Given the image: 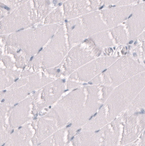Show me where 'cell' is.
<instances>
[{
	"label": "cell",
	"mask_w": 145,
	"mask_h": 146,
	"mask_svg": "<svg viewBox=\"0 0 145 146\" xmlns=\"http://www.w3.org/2000/svg\"><path fill=\"white\" fill-rule=\"evenodd\" d=\"M145 86V71L114 87L105 103L98 112L107 123L125 111Z\"/></svg>",
	"instance_id": "1"
},
{
	"label": "cell",
	"mask_w": 145,
	"mask_h": 146,
	"mask_svg": "<svg viewBox=\"0 0 145 146\" xmlns=\"http://www.w3.org/2000/svg\"><path fill=\"white\" fill-rule=\"evenodd\" d=\"M59 27L58 24L46 25L11 33L5 40L6 45L19 48L32 56L39 52Z\"/></svg>",
	"instance_id": "2"
},
{
	"label": "cell",
	"mask_w": 145,
	"mask_h": 146,
	"mask_svg": "<svg viewBox=\"0 0 145 146\" xmlns=\"http://www.w3.org/2000/svg\"><path fill=\"white\" fill-rule=\"evenodd\" d=\"M145 71L141 62L129 55L119 58L100 74L89 82L88 84H102L115 87L127 80Z\"/></svg>",
	"instance_id": "3"
},
{
	"label": "cell",
	"mask_w": 145,
	"mask_h": 146,
	"mask_svg": "<svg viewBox=\"0 0 145 146\" xmlns=\"http://www.w3.org/2000/svg\"><path fill=\"white\" fill-rule=\"evenodd\" d=\"M87 100V87L77 89L62 98L46 116L55 119L58 128H61L82 111Z\"/></svg>",
	"instance_id": "4"
},
{
	"label": "cell",
	"mask_w": 145,
	"mask_h": 146,
	"mask_svg": "<svg viewBox=\"0 0 145 146\" xmlns=\"http://www.w3.org/2000/svg\"><path fill=\"white\" fill-rule=\"evenodd\" d=\"M67 51L64 28L61 26L47 47L35 55L27 65L33 68L55 67L62 61Z\"/></svg>",
	"instance_id": "5"
},
{
	"label": "cell",
	"mask_w": 145,
	"mask_h": 146,
	"mask_svg": "<svg viewBox=\"0 0 145 146\" xmlns=\"http://www.w3.org/2000/svg\"><path fill=\"white\" fill-rule=\"evenodd\" d=\"M36 12L30 1L20 5L1 20V35L23 31L38 23Z\"/></svg>",
	"instance_id": "6"
},
{
	"label": "cell",
	"mask_w": 145,
	"mask_h": 146,
	"mask_svg": "<svg viewBox=\"0 0 145 146\" xmlns=\"http://www.w3.org/2000/svg\"><path fill=\"white\" fill-rule=\"evenodd\" d=\"M102 50L98 47L90 38H86L73 48L66 57L63 67L64 75H69L74 71L95 59L102 53Z\"/></svg>",
	"instance_id": "7"
},
{
	"label": "cell",
	"mask_w": 145,
	"mask_h": 146,
	"mask_svg": "<svg viewBox=\"0 0 145 146\" xmlns=\"http://www.w3.org/2000/svg\"><path fill=\"white\" fill-rule=\"evenodd\" d=\"M118 56L97 58L72 73L69 80L84 84L91 81L113 64Z\"/></svg>",
	"instance_id": "8"
},
{
	"label": "cell",
	"mask_w": 145,
	"mask_h": 146,
	"mask_svg": "<svg viewBox=\"0 0 145 146\" xmlns=\"http://www.w3.org/2000/svg\"><path fill=\"white\" fill-rule=\"evenodd\" d=\"M125 116V125L120 144L128 145L135 141L145 131V111H137Z\"/></svg>",
	"instance_id": "9"
},
{
	"label": "cell",
	"mask_w": 145,
	"mask_h": 146,
	"mask_svg": "<svg viewBox=\"0 0 145 146\" xmlns=\"http://www.w3.org/2000/svg\"><path fill=\"white\" fill-rule=\"evenodd\" d=\"M65 90L63 80L57 79L46 85L42 90L40 98L34 99L33 113L36 114L42 108L53 104L62 96ZM35 95V94H34Z\"/></svg>",
	"instance_id": "10"
},
{
	"label": "cell",
	"mask_w": 145,
	"mask_h": 146,
	"mask_svg": "<svg viewBox=\"0 0 145 146\" xmlns=\"http://www.w3.org/2000/svg\"><path fill=\"white\" fill-rule=\"evenodd\" d=\"M126 26L129 42L137 40L145 30V1L132 6Z\"/></svg>",
	"instance_id": "11"
},
{
	"label": "cell",
	"mask_w": 145,
	"mask_h": 146,
	"mask_svg": "<svg viewBox=\"0 0 145 146\" xmlns=\"http://www.w3.org/2000/svg\"><path fill=\"white\" fill-rule=\"evenodd\" d=\"M132 9L131 5L114 6L100 11L102 17L109 29L119 26L130 16Z\"/></svg>",
	"instance_id": "12"
},
{
	"label": "cell",
	"mask_w": 145,
	"mask_h": 146,
	"mask_svg": "<svg viewBox=\"0 0 145 146\" xmlns=\"http://www.w3.org/2000/svg\"><path fill=\"white\" fill-rule=\"evenodd\" d=\"M34 98L35 95L34 94L20 102L16 107L11 108L9 112L8 122L10 130L19 127L30 119V106Z\"/></svg>",
	"instance_id": "13"
},
{
	"label": "cell",
	"mask_w": 145,
	"mask_h": 146,
	"mask_svg": "<svg viewBox=\"0 0 145 146\" xmlns=\"http://www.w3.org/2000/svg\"><path fill=\"white\" fill-rule=\"evenodd\" d=\"M106 132L103 126L97 130H82L72 139L74 145H106Z\"/></svg>",
	"instance_id": "14"
},
{
	"label": "cell",
	"mask_w": 145,
	"mask_h": 146,
	"mask_svg": "<svg viewBox=\"0 0 145 146\" xmlns=\"http://www.w3.org/2000/svg\"><path fill=\"white\" fill-rule=\"evenodd\" d=\"M82 25L89 37L97 33L109 29L103 21L100 12H90L80 17Z\"/></svg>",
	"instance_id": "15"
},
{
	"label": "cell",
	"mask_w": 145,
	"mask_h": 146,
	"mask_svg": "<svg viewBox=\"0 0 145 146\" xmlns=\"http://www.w3.org/2000/svg\"><path fill=\"white\" fill-rule=\"evenodd\" d=\"M58 128L55 119L48 117L46 115L40 118L37 122L36 133L32 139L33 144L35 145H40L44 140L49 137Z\"/></svg>",
	"instance_id": "16"
},
{
	"label": "cell",
	"mask_w": 145,
	"mask_h": 146,
	"mask_svg": "<svg viewBox=\"0 0 145 146\" xmlns=\"http://www.w3.org/2000/svg\"><path fill=\"white\" fill-rule=\"evenodd\" d=\"M64 16L67 20L77 18L92 12L87 0H67L63 3Z\"/></svg>",
	"instance_id": "17"
},
{
	"label": "cell",
	"mask_w": 145,
	"mask_h": 146,
	"mask_svg": "<svg viewBox=\"0 0 145 146\" xmlns=\"http://www.w3.org/2000/svg\"><path fill=\"white\" fill-rule=\"evenodd\" d=\"M66 27L68 41L70 46L81 43L89 37L82 25L80 18L68 20Z\"/></svg>",
	"instance_id": "18"
},
{
	"label": "cell",
	"mask_w": 145,
	"mask_h": 146,
	"mask_svg": "<svg viewBox=\"0 0 145 146\" xmlns=\"http://www.w3.org/2000/svg\"><path fill=\"white\" fill-rule=\"evenodd\" d=\"M32 90L27 84L16 89H9L6 92H2L1 95V103L9 106L15 104L28 95Z\"/></svg>",
	"instance_id": "19"
},
{
	"label": "cell",
	"mask_w": 145,
	"mask_h": 146,
	"mask_svg": "<svg viewBox=\"0 0 145 146\" xmlns=\"http://www.w3.org/2000/svg\"><path fill=\"white\" fill-rule=\"evenodd\" d=\"M32 132L28 125L23 126L10 135L6 145H29Z\"/></svg>",
	"instance_id": "20"
},
{
	"label": "cell",
	"mask_w": 145,
	"mask_h": 146,
	"mask_svg": "<svg viewBox=\"0 0 145 146\" xmlns=\"http://www.w3.org/2000/svg\"><path fill=\"white\" fill-rule=\"evenodd\" d=\"M109 33L110 32L108 29L97 33L88 38L94 42L98 47L102 50L103 48L110 47L114 46V40L110 37Z\"/></svg>",
	"instance_id": "21"
},
{
	"label": "cell",
	"mask_w": 145,
	"mask_h": 146,
	"mask_svg": "<svg viewBox=\"0 0 145 146\" xmlns=\"http://www.w3.org/2000/svg\"><path fill=\"white\" fill-rule=\"evenodd\" d=\"M51 0H33V8L40 22L46 18L52 8Z\"/></svg>",
	"instance_id": "22"
},
{
	"label": "cell",
	"mask_w": 145,
	"mask_h": 146,
	"mask_svg": "<svg viewBox=\"0 0 145 146\" xmlns=\"http://www.w3.org/2000/svg\"><path fill=\"white\" fill-rule=\"evenodd\" d=\"M20 74V72L11 70L10 68L1 69V90L12 85Z\"/></svg>",
	"instance_id": "23"
},
{
	"label": "cell",
	"mask_w": 145,
	"mask_h": 146,
	"mask_svg": "<svg viewBox=\"0 0 145 146\" xmlns=\"http://www.w3.org/2000/svg\"><path fill=\"white\" fill-rule=\"evenodd\" d=\"M109 31L111 33L114 41L119 45H125L129 42V39L127 30L121 25H119Z\"/></svg>",
	"instance_id": "24"
},
{
	"label": "cell",
	"mask_w": 145,
	"mask_h": 146,
	"mask_svg": "<svg viewBox=\"0 0 145 146\" xmlns=\"http://www.w3.org/2000/svg\"><path fill=\"white\" fill-rule=\"evenodd\" d=\"M141 111H145V86L125 110L124 113L127 115Z\"/></svg>",
	"instance_id": "25"
},
{
	"label": "cell",
	"mask_w": 145,
	"mask_h": 146,
	"mask_svg": "<svg viewBox=\"0 0 145 146\" xmlns=\"http://www.w3.org/2000/svg\"><path fill=\"white\" fill-rule=\"evenodd\" d=\"M28 82L27 85L30 87L33 91L41 89L44 86H45L52 81V79L48 78L44 75H41L40 74H34L29 76L28 78Z\"/></svg>",
	"instance_id": "26"
},
{
	"label": "cell",
	"mask_w": 145,
	"mask_h": 146,
	"mask_svg": "<svg viewBox=\"0 0 145 146\" xmlns=\"http://www.w3.org/2000/svg\"><path fill=\"white\" fill-rule=\"evenodd\" d=\"M7 51L14 56L16 60L15 65L20 68H23L25 66L31 57L22 50L10 46H7Z\"/></svg>",
	"instance_id": "27"
},
{
	"label": "cell",
	"mask_w": 145,
	"mask_h": 146,
	"mask_svg": "<svg viewBox=\"0 0 145 146\" xmlns=\"http://www.w3.org/2000/svg\"><path fill=\"white\" fill-rule=\"evenodd\" d=\"M66 128L64 127L57 131L52 136L48 137L40 144V145H65L64 141V135Z\"/></svg>",
	"instance_id": "28"
},
{
	"label": "cell",
	"mask_w": 145,
	"mask_h": 146,
	"mask_svg": "<svg viewBox=\"0 0 145 146\" xmlns=\"http://www.w3.org/2000/svg\"><path fill=\"white\" fill-rule=\"evenodd\" d=\"M63 21L64 17L63 16L61 8L59 7L48 15V16L45 18L44 23L45 25H53L62 22Z\"/></svg>",
	"instance_id": "29"
},
{
	"label": "cell",
	"mask_w": 145,
	"mask_h": 146,
	"mask_svg": "<svg viewBox=\"0 0 145 146\" xmlns=\"http://www.w3.org/2000/svg\"><path fill=\"white\" fill-rule=\"evenodd\" d=\"M119 0H89V5L91 11H95L102 8L116 5Z\"/></svg>",
	"instance_id": "30"
},
{
	"label": "cell",
	"mask_w": 145,
	"mask_h": 146,
	"mask_svg": "<svg viewBox=\"0 0 145 146\" xmlns=\"http://www.w3.org/2000/svg\"><path fill=\"white\" fill-rule=\"evenodd\" d=\"M142 42L136 48V55L140 59V62L145 64V40L140 41Z\"/></svg>",
	"instance_id": "31"
},
{
	"label": "cell",
	"mask_w": 145,
	"mask_h": 146,
	"mask_svg": "<svg viewBox=\"0 0 145 146\" xmlns=\"http://www.w3.org/2000/svg\"><path fill=\"white\" fill-rule=\"evenodd\" d=\"M2 61L4 63V64L8 68H12L14 65V63L12 61L11 58L8 56H4L2 58Z\"/></svg>",
	"instance_id": "32"
},
{
	"label": "cell",
	"mask_w": 145,
	"mask_h": 146,
	"mask_svg": "<svg viewBox=\"0 0 145 146\" xmlns=\"http://www.w3.org/2000/svg\"><path fill=\"white\" fill-rule=\"evenodd\" d=\"M139 145H145V131L144 132L142 137L141 138V141L139 143Z\"/></svg>",
	"instance_id": "33"
},
{
	"label": "cell",
	"mask_w": 145,
	"mask_h": 146,
	"mask_svg": "<svg viewBox=\"0 0 145 146\" xmlns=\"http://www.w3.org/2000/svg\"><path fill=\"white\" fill-rule=\"evenodd\" d=\"M137 40H139V41H143L144 40H145V30L143 31V32L138 37Z\"/></svg>",
	"instance_id": "34"
},
{
	"label": "cell",
	"mask_w": 145,
	"mask_h": 146,
	"mask_svg": "<svg viewBox=\"0 0 145 146\" xmlns=\"http://www.w3.org/2000/svg\"><path fill=\"white\" fill-rule=\"evenodd\" d=\"M136 2H138V1H145V0H136Z\"/></svg>",
	"instance_id": "35"
},
{
	"label": "cell",
	"mask_w": 145,
	"mask_h": 146,
	"mask_svg": "<svg viewBox=\"0 0 145 146\" xmlns=\"http://www.w3.org/2000/svg\"><path fill=\"white\" fill-rule=\"evenodd\" d=\"M119 1H120V0H119Z\"/></svg>",
	"instance_id": "36"
}]
</instances>
